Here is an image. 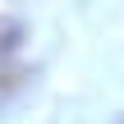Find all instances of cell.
Instances as JSON below:
<instances>
[{
	"label": "cell",
	"mask_w": 124,
	"mask_h": 124,
	"mask_svg": "<svg viewBox=\"0 0 124 124\" xmlns=\"http://www.w3.org/2000/svg\"><path fill=\"white\" fill-rule=\"evenodd\" d=\"M115 124H124V120H115Z\"/></svg>",
	"instance_id": "6da1fadb"
}]
</instances>
